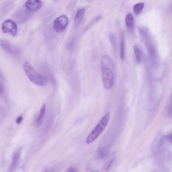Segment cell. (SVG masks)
<instances>
[{
  "instance_id": "cell-14",
  "label": "cell",
  "mask_w": 172,
  "mask_h": 172,
  "mask_svg": "<svg viewBox=\"0 0 172 172\" xmlns=\"http://www.w3.org/2000/svg\"><path fill=\"white\" fill-rule=\"evenodd\" d=\"M144 7V4L143 3H139L135 4L133 8L134 14L136 15H139L141 13Z\"/></svg>"
},
{
  "instance_id": "cell-3",
  "label": "cell",
  "mask_w": 172,
  "mask_h": 172,
  "mask_svg": "<svg viewBox=\"0 0 172 172\" xmlns=\"http://www.w3.org/2000/svg\"><path fill=\"white\" fill-rule=\"evenodd\" d=\"M110 118V113L107 112L87 137L86 139L87 144L92 143L101 134L108 124Z\"/></svg>"
},
{
  "instance_id": "cell-19",
  "label": "cell",
  "mask_w": 172,
  "mask_h": 172,
  "mask_svg": "<svg viewBox=\"0 0 172 172\" xmlns=\"http://www.w3.org/2000/svg\"><path fill=\"white\" fill-rule=\"evenodd\" d=\"M53 1H58V0H53Z\"/></svg>"
},
{
  "instance_id": "cell-7",
  "label": "cell",
  "mask_w": 172,
  "mask_h": 172,
  "mask_svg": "<svg viewBox=\"0 0 172 172\" xmlns=\"http://www.w3.org/2000/svg\"><path fill=\"white\" fill-rule=\"evenodd\" d=\"M43 5L41 0H28L25 4L26 9L32 12L38 10Z\"/></svg>"
},
{
  "instance_id": "cell-15",
  "label": "cell",
  "mask_w": 172,
  "mask_h": 172,
  "mask_svg": "<svg viewBox=\"0 0 172 172\" xmlns=\"http://www.w3.org/2000/svg\"><path fill=\"white\" fill-rule=\"evenodd\" d=\"M66 171L67 172H77V171L76 170L75 168H73V167H70V168H68L67 169V170Z\"/></svg>"
},
{
  "instance_id": "cell-5",
  "label": "cell",
  "mask_w": 172,
  "mask_h": 172,
  "mask_svg": "<svg viewBox=\"0 0 172 172\" xmlns=\"http://www.w3.org/2000/svg\"><path fill=\"white\" fill-rule=\"evenodd\" d=\"M68 23L67 17L65 15L61 16L56 18L54 22V29L56 33H62L65 30Z\"/></svg>"
},
{
  "instance_id": "cell-17",
  "label": "cell",
  "mask_w": 172,
  "mask_h": 172,
  "mask_svg": "<svg viewBox=\"0 0 172 172\" xmlns=\"http://www.w3.org/2000/svg\"><path fill=\"white\" fill-rule=\"evenodd\" d=\"M3 91V88L1 82H0V95H1Z\"/></svg>"
},
{
  "instance_id": "cell-1",
  "label": "cell",
  "mask_w": 172,
  "mask_h": 172,
  "mask_svg": "<svg viewBox=\"0 0 172 172\" xmlns=\"http://www.w3.org/2000/svg\"><path fill=\"white\" fill-rule=\"evenodd\" d=\"M101 68L103 85L106 89H110L113 85L115 68L113 61L109 56L106 55L103 56Z\"/></svg>"
},
{
  "instance_id": "cell-18",
  "label": "cell",
  "mask_w": 172,
  "mask_h": 172,
  "mask_svg": "<svg viewBox=\"0 0 172 172\" xmlns=\"http://www.w3.org/2000/svg\"><path fill=\"white\" fill-rule=\"evenodd\" d=\"M0 77H1V78L3 77H2V75L1 73V72H0Z\"/></svg>"
},
{
  "instance_id": "cell-12",
  "label": "cell",
  "mask_w": 172,
  "mask_h": 172,
  "mask_svg": "<svg viewBox=\"0 0 172 172\" xmlns=\"http://www.w3.org/2000/svg\"><path fill=\"white\" fill-rule=\"evenodd\" d=\"M46 105L44 104L41 108L40 115L37 118L36 121V125L38 127L40 126L42 124L44 115H45L46 112Z\"/></svg>"
},
{
  "instance_id": "cell-6",
  "label": "cell",
  "mask_w": 172,
  "mask_h": 172,
  "mask_svg": "<svg viewBox=\"0 0 172 172\" xmlns=\"http://www.w3.org/2000/svg\"><path fill=\"white\" fill-rule=\"evenodd\" d=\"M0 46L5 51L11 55H16L20 53L18 48L4 39H0Z\"/></svg>"
},
{
  "instance_id": "cell-2",
  "label": "cell",
  "mask_w": 172,
  "mask_h": 172,
  "mask_svg": "<svg viewBox=\"0 0 172 172\" xmlns=\"http://www.w3.org/2000/svg\"><path fill=\"white\" fill-rule=\"evenodd\" d=\"M23 67L27 77L34 84L41 87L47 84V79L37 72L27 61L24 63Z\"/></svg>"
},
{
  "instance_id": "cell-11",
  "label": "cell",
  "mask_w": 172,
  "mask_h": 172,
  "mask_svg": "<svg viewBox=\"0 0 172 172\" xmlns=\"http://www.w3.org/2000/svg\"><path fill=\"white\" fill-rule=\"evenodd\" d=\"M126 27L129 31L134 30V20L133 16L131 14H128L125 18Z\"/></svg>"
},
{
  "instance_id": "cell-8",
  "label": "cell",
  "mask_w": 172,
  "mask_h": 172,
  "mask_svg": "<svg viewBox=\"0 0 172 172\" xmlns=\"http://www.w3.org/2000/svg\"><path fill=\"white\" fill-rule=\"evenodd\" d=\"M21 151V149H19L14 154L11 165L9 166V172H13L18 165L20 157Z\"/></svg>"
},
{
  "instance_id": "cell-4",
  "label": "cell",
  "mask_w": 172,
  "mask_h": 172,
  "mask_svg": "<svg viewBox=\"0 0 172 172\" xmlns=\"http://www.w3.org/2000/svg\"><path fill=\"white\" fill-rule=\"evenodd\" d=\"M1 29L4 33L15 36L18 31L17 26L14 22L11 19L7 20L2 23Z\"/></svg>"
},
{
  "instance_id": "cell-13",
  "label": "cell",
  "mask_w": 172,
  "mask_h": 172,
  "mask_svg": "<svg viewBox=\"0 0 172 172\" xmlns=\"http://www.w3.org/2000/svg\"><path fill=\"white\" fill-rule=\"evenodd\" d=\"M134 50L137 62V64H139L141 63V55L140 51L137 46H134Z\"/></svg>"
},
{
  "instance_id": "cell-9",
  "label": "cell",
  "mask_w": 172,
  "mask_h": 172,
  "mask_svg": "<svg viewBox=\"0 0 172 172\" xmlns=\"http://www.w3.org/2000/svg\"><path fill=\"white\" fill-rule=\"evenodd\" d=\"M120 57L121 59L124 61L125 58V37L124 32L121 31L120 33Z\"/></svg>"
},
{
  "instance_id": "cell-16",
  "label": "cell",
  "mask_w": 172,
  "mask_h": 172,
  "mask_svg": "<svg viewBox=\"0 0 172 172\" xmlns=\"http://www.w3.org/2000/svg\"><path fill=\"white\" fill-rule=\"evenodd\" d=\"M23 117L21 116H19L17 119L16 123L17 124H20L22 121Z\"/></svg>"
},
{
  "instance_id": "cell-10",
  "label": "cell",
  "mask_w": 172,
  "mask_h": 172,
  "mask_svg": "<svg viewBox=\"0 0 172 172\" xmlns=\"http://www.w3.org/2000/svg\"><path fill=\"white\" fill-rule=\"evenodd\" d=\"M85 9H80L78 10L76 14L74 20V25L75 27L79 26L82 22L83 17L85 15Z\"/></svg>"
}]
</instances>
